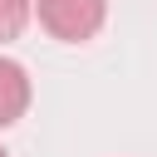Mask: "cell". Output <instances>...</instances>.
I'll list each match as a JSON object with an SVG mask.
<instances>
[{
	"mask_svg": "<svg viewBox=\"0 0 157 157\" xmlns=\"http://www.w3.org/2000/svg\"><path fill=\"white\" fill-rule=\"evenodd\" d=\"M34 20L59 44H88L108 20V0H34Z\"/></svg>",
	"mask_w": 157,
	"mask_h": 157,
	"instance_id": "6da1fadb",
	"label": "cell"
},
{
	"mask_svg": "<svg viewBox=\"0 0 157 157\" xmlns=\"http://www.w3.org/2000/svg\"><path fill=\"white\" fill-rule=\"evenodd\" d=\"M29 20H34V0H0V44L20 39Z\"/></svg>",
	"mask_w": 157,
	"mask_h": 157,
	"instance_id": "3957f363",
	"label": "cell"
},
{
	"mask_svg": "<svg viewBox=\"0 0 157 157\" xmlns=\"http://www.w3.org/2000/svg\"><path fill=\"white\" fill-rule=\"evenodd\" d=\"M0 157H10V152H5V147H0Z\"/></svg>",
	"mask_w": 157,
	"mask_h": 157,
	"instance_id": "277c9868",
	"label": "cell"
},
{
	"mask_svg": "<svg viewBox=\"0 0 157 157\" xmlns=\"http://www.w3.org/2000/svg\"><path fill=\"white\" fill-rule=\"evenodd\" d=\"M29 98H34V88H29L25 64L10 59V54H0V132L15 128V123L29 113Z\"/></svg>",
	"mask_w": 157,
	"mask_h": 157,
	"instance_id": "7a4b0ae2",
	"label": "cell"
}]
</instances>
